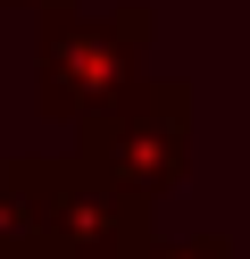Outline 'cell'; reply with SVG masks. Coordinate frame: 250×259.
Listing matches in <instances>:
<instances>
[{
    "label": "cell",
    "instance_id": "1",
    "mask_svg": "<svg viewBox=\"0 0 250 259\" xmlns=\"http://www.w3.org/2000/svg\"><path fill=\"white\" fill-rule=\"evenodd\" d=\"M183 151H192V92L183 84H125L83 125V159L142 201L183 176Z\"/></svg>",
    "mask_w": 250,
    "mask_h": 259
},
{
    "label": "cell",
    "instance_id": "2",
    "mask_svg": "<svg viewBox=\"0 0 250 259\" xmlns=\"http://www.w3.org/2000/svg\"><path fill=\"white\" fill-rule=\"evenodd\" d=\"M133 51H142V17L133 9L109 17V25L50 17V34H42V109L50 117H100L133 84Z\"/></svg>",
    "mask_w": 250,
    "mask_h": 259
},
{
    "label": "cell",
    "instance_id": "3",
    "mask_svg": "<svg viewBox=\"0 0 250 259\" xmlns=\"http://www.w3.org/2000/svg\"><path fill=\"white\" fill-rule=\"evenodd\" d=\"M142 259H233L225 242H167V251H142Z\"/></svg>",
    "mask_w": 250,
    "mask_h": 259
}]
</instances>
